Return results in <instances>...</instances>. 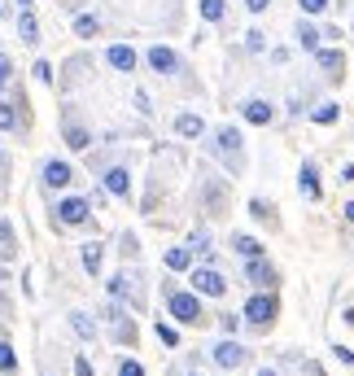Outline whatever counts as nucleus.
Returning <instances> with one entry per match:
<instances>
[{"instance_id":"nucleus-1","label":"nucleus","mask_w":354,"mask_h":376,"mask_svg":"<svg viewBox=\"0 0 354 376\" xmlns=\"http://www.w3.org/2000/svg\"><path fill=\"white\" fill-rule=\"evenodd\" d=\"M162 297H166V307H171V319H180V324H206V307H201V297L193 289H175V280H162Z\"/></svg>"},{"instance_id":"nucleus-2","label":"nucleus","mask_w":354,"mask_h":376,"mask_svg":"<svg viewBox=\"0 0 354 376\" xmlns=\"http://www.w3.org/2000/svg\"><path fill=\"white\" fill-rule=\"evenodd\" d=\"M210 154L223 158V166L232 171V175L245 171V140H241L236 127H219V132H215V144H210Z\"/></svg>"},{"instance_id":"nucleus-3","label":"nucleus","mask_w":354,"mask_h":376,"mask_svg":"<svg viewBox=\"0 0 354 376\" xmlns=\"http://www.w3.org/2000/svg\"><path fill=\"white\" fill-rule=\"evenodd\" d=\"M275 315H280V297H275V293L267 289V293H254V297L245 302V315H241V324H249V329L267 333L271 324H275Z\"/></svg>"},{"instance_id":"nucleus-4","label":"nucleus","mask_w":354,"mask_h":376,"mask_svg":"<svg viewBox=\"0 0 354 376\" xmlns=\"http://www.w3.org/2000/svg\"><path fill=\"white\" fill-rule=\"evenodd\" d=\"M210 363H215L219 372H241V368L249 363V350H245L241 341H232V337H223V341L210 346Z\"/></svg>"},{"instance_id":"nucleus-5","label":"nucleus","mask_w":354,"mask_h":376,"mask_svg":"<svg viewBox=\"0 0 354 376\" xmlns=\"http://www.w3.org/2000/svg\"><path fill=\"white\" fill-rule=\"evenodd\" d=\"M193 275H188V285H193V293L197 297H223L227 293V280H223V271H215V267H188Z\"/></svg>"},{"instance_id":"nucleus-6","label":"nucleus","mask_w":354,"mask_h":376,"mask_svg":"<svg viewBox=\"0 0 354 376\" xmlns=\"http://www.w3.org/2000/svg\"><path fill=\"white\" fill-rule=\"evenodd\" d=\"M197 197H201V206H206V215H223L227 210V184L215 180V175H201L197 180Z\"/></svg>"},{"instance_id":"nucleus-7","label":"nucleus","mask_w":354,"mask_h":376,"mask_svg":"<svg viewBox=\"0 0 354 376\" xmlns=\"http://www.w3.org/2000/svg\"><path fill=\"white\" fill-rule=\"evenodd\" d=\"M245 280L254 285V289H275V285H280V271L258 254V258H245Z\"/></svg>"},{"instance_id":"nucleus-8","label":"nucleus","mask_w":354,"mask_h":376,"mask_svg":"<svg viewBox=\"0 0 354 376\" xmlns=\"http://www.w3.org/2000/svg\"><path fill=\"white\" fill-rule=\"evenodd\" d=\"M315 66L324 70L328 84H341L346 79V53H341V48H315Z\"/></svg>"},{"instance_id":"nucleus-9","label":"nucleus","mask_w":354,"mask_h":376,"mask_svg":"<svg viewBox=\"0 0 354 376\" xmlns=\"http://www.w3.org/2000/svg\"><path fill=\"white\" fill-rule=\"evenodd\" d=\"M53 215H57L62 228H79V223H88V215H92V202H84V197H66Z\"/></svg>"},{"instance_id":"nucleus-10","label":"nucleus","mask_w":354,"mask_h":376,"mask_svg":"<svg viewBox=\"0 0 354 376\" xmlns=\"http://www.w3.org/2000/svg\"><path fill=\"white\" fill-rule=\"evenodd\" d=\"M40 180H44V188H66V184L74 180V166H70V162H57V158H48V162L40 166Z\"/></svg>"},{"instance_id":"nucleus-11","label":"nucleus","mask_w":354,"mask_h":376,"mask_svg":"<svg viewBox=\"0 0 354 376\" xmlns=\"http://www.w3.org/2000/svg\"><path fill=\"white\" fill-rule=\"evenodd\" d=\"M241 118H245V123H254V127H267V123L275 118V106L263 101V96H249V101L241 106Z\"/></svg>"},{"instance_id":"nucleus-12","label":"nucleus","mask_w":354,"mask_h":376,"mask_svg":"<svg viewBox=\"0 0 354 376\" xmlns=\"http://www.w3.org/2000/svg\"><path fill=\"white\" fill-rule=\"evenodd\" d=\"M144 62H149V70H158V74H175V70H180V57H175L166 44H154L144 53Z\"/></svg>"},{"instance_id":"nucleus-13","label":"nucleus","mask_w":354,"mask_h":376,"mask_svg":"<svg viewBox=\"0 0 354 376\" xmlns=\"http://www.w3.org/2000/svg\"><path fill=\"white\" fill-rule=\"evenodd\" d=\"M105 62H110L118 74H132V70H136V48H132V44H110V48H105Z\"/></svg>"},{"instance_id":"nucleus-14","label":"nucleus","mask_w":354,"mask_h":376,"mask_svg":"<svg viewBox=\"0 0 354 376\" xmlns=\"http://www.w3.org/2000/svg\"><path fill=\"white\" fill-rule=\"evenodd\" d=\"M105 193L110 197H127L132 193V171L127 166H110L105 171Z\"/></svg>"},{"instance_id":"nucleus-15","label":"nucleus","mask_w":354,"mask_h":376,"mask_svg":"<svg viewBox=\"0 0 354 376\" xmlns=\"http://www.w3.org/2000/svg\"><path fill=\"white\" fill-rule=\"evenodd\" d=\"M297 188H302V197H307V202H319V171H315V162H302Z\"/></svg>"},{"instance_id":"nucleus-16","label":"nucleus","mask_w":354,"mask_h":376,"mask_svg":"<svg viewBox=\"0 0 354 376\" xmlns=\"http://www.w3.org/2000/svg\"><path fill=\"white\" fill-rule=\"evenodd\" d=\"M175 132H180L184 140H197V136H206V118L201 114H180L175 118Z\"/></svg>"},{"instance_id":"nucleus-17","label":"nucleus","mask_w":354,"mask_h":376,"mask_svg":"<svg viewBox=\"0 0 354 376\" xmlns=\"http://www.w3.org/2000/svg\"><path fill=\"white\" fill-rule=\"evenodd\" d=\"M79 258H84V271H88V275H96V271H101V258H105V245H101V241L79 245Z\"/></svg>"},{"instance_id":"nucleus-18","label":"nucleus","mask_w":354,"mask_h":376,"mask_svg":"<svg viewBox=\"0 0 354 376\" xmlns=\"http://www.w3.org/2000/svg\"><path fill=\"white\" fill-rule=\"evenodd\" d=\"M293 40H297V48H307V53H315V48H319V31L311 27L307 18H297V27H293Z\"/></svg>"},{"instance_id":"nucleus-19","label":"nucleus","mask_w":354,"mask_h":376,"mask_svg":"<svg viewBox=\"0 0 354 376\" xmlns=\"http://www.w3.org/2000/svg\"><path fill=\"white\" fill-rule=\"evenodd\" d=\"M18 40L22 44H40V22H35L31 9H22V18H18Z\"/></svg>"},{"instance_id":"nucleus-20","label":"nucleus","mask_w":354,"mask_h":376,"mask_svg":"<svg viewBox=\"0 0 354 376\" xmlns=\"http://www.w3.org/2000/svg\"><path fill=\"white\" fill-rule=\"evenodd\" d=\"M193 263H197V254H193L188 245H175V249H166V267H171V271H188Z\"/></svg>"},{"instance_id":"nucleus-21","label":"nucleus","mask_w":354,"mask_h":376,"mask_svg":"<svg viewBox=\"0 0 354 376\" xmlns=\"http://www.w3.org/2000/svg\"><path fill=\"white\" fill-rule=\"evenodd\" d=\"M66 144H70V149H79V154H84V149H92V132L66 118Z\"/></svg>"},{"instance_id":"nucleus-22","label":"nucleus","mask_w":354,"mask_h":376,"mask_svg":"<svg viewBox=\"0 0 354 376\" xmlns=\"http://www.w3.org/2000/svg\"><path fill=\"white\" fill-rule=\"evenodd\" d=\"M337 118H341V106L337 101H319L311 110V123H319V127H328V123H337Z\"/></svg>"},{"instance_id":"nucleus-23","label":"nucleus","mask_w":354,"mask_h":376,"mask_svg":"<svg viewBox=\"0 0 354 376\" xmlns=\"http://www.w3.org/2000/svg\"><path fill=\"white\" fill-rule=\"evenodd\" d=\"M232 249H236L241 258H258V254H267V249H263L254 237H245V232H236V237H232Z\"/></svg>"},{"instance_id":"nucleus-24","label":"nucleus","mask_w":354,"mask_h":376,"mask_svg":"<svg viewBox=\"0 0 354 376\" xmlns=\"http://www.w3.org/2000/svg\"><path fill=\"white\" fill-rule=\"evenodd\" d=\"M70 329L79 333L84 341H92V337H96V324H92V315H84V311H74V315H70Z\"/></svg>"},{"instance_id":"nucleus-25","label":"nucleus","mask_w":354,"mask_h":376,"mask_svg":"<svg viewBox=\"0 0 354 376\" xmlns=\"http://www.w3.org/2000/svg\"><path fill=\"white\" fill-rule=\"evenodd\" d=\"M101 31V22L92 18V13H79V18H74V35H79V40H92Z\"/></svg>"},{"instance_id":"nucleus-26","label":"nucleus","mask_w":354,"mask_h":376,"mask_svg":"<svg viewBox=\"0 0 354 376\" xmlns=\"http://www.w3.org/2000/svg\"><path fill=\"white\" fill-rule=\"evenodd\" d=\"M223 13H227L223 0H201V18L206 22H223Z\"/></svg>"},{"instance_id":"nucleus-27","label":"nucleus","mask_w":354,"mask_h":376,"mask_svg":"<svg viewBox=\"0 0 354 376\" xmlns=\"http://www.w3.org/2000/svg\"><path fill=\"white\" fill-rule=\"evenodd\" d=\"M154 333H158V341H162V346H180V333H175L171 324H162V319L154 324Z\"/></svg>"},{"instance_id":"nucleus-28","label":"nucleus","mask_w":354,"mask_h":376,"mask_svg":"<svg viewBox=\"0 0 354 376\" xmlns=\"http://www.w3.org/2000/svg\"><path fill=\"white\" fill-rule=\"evenodd\" d=\"M18 127V114H13V106L9 101H0V132H13Z\"/></svg>"},{"instance_id":"nucleus-29","label":"nucleus","mask_w":354,"mask_h":376,"mask_svg":"<svg viewBox=\"0 0 354 376\" xmlns=\"http://www.w3.org/2000/svg\"><path fill=\"white\" fill-rule=\"evenodd\" d=\"M188 249H197V254H215V249H210V232H206V228H201V232H193Z\"/></svg>"},{"instance_id":"nucleus-30","label":"nucleus","mask_w":354,"mask_h":376,"mask_svg":"<svg viewBox=\"0 0 354 376\" xmlns=\"http://www.w3.org/2000/svg\"><path fill=\"white\" fill-rule=\"evenodd\" d=\"M13 368H18L13 346H9V341H0V372H13Z\"/></svg>"},{"instance_id":"nucleus-31","label":"nucleus","mask_w":354,"mask_h":376,"mask_svg":"<svg viewBox=\"0 0 354 376\" xmlns=\"http://www.w3.org/2000/svg\"><path fill=\"white\" fill-rule=\"evenodd\" d=\"M127 293H132V280H127V271H122L110 280V297H127Z\"/></svg>"},{"instance_id":"nucleus-32","label":"nucleus","mask_w":354,"mask_h":376,"mask_svg":"<svg viewBox=\"0 0 354 376\" xmlns=\"http://www.w3.org/2000/svg\"><path fill=\"white\" fill-rule=\"evenodd\" d=\"M0 254H13V228H9V219H0Z\"/></svg>"},{"instance_id":"nucleus-33","label":"nucleus","mask_w":354,"mask_h":376,"mask_svg":"<svg viewBox=\"0 0 354 376\" xmlns=\"http://www.w3.org/2000/svg\"><path fill=\"white\" fill-rule=\"evenodd\" d=\"M219 329H223V337H236L241 333V315H219Z\"/></svg>"},{"instance_id":"nucleus-34","label":"nucleus","mask_w":354,"mask_h":376,"mask_svg":"<svg viewBox=\"0 0 354 376\" xmlns=\"http://www.w3.org/2000/svg\"><path fill=\"white\" fill-rule=\"evenodd\" d=\"M249 215H254V219H258V223H267V219H271V215H275V210H271V206H267V202H258V197H254V202H249Z\"/></svg>"},{"instance_id":"nucleus-35","label":"nucleus","mask_w":354,"mask_h":376,"mask_svg":"<svg viewBox=\"0 0 354 376\" xmlns=\"http://www.w3.org/2000/svg\"><path fill=\"white\" fill-rule=\"evenodd\" d=\"M245 48H249V53H263V48H267V35H263V31H249V35H245Z\"/></svg>"},{"instance_id":"nucleus-36","label":"nucleus","mask_w":354,"mask_h":376,"mask_svg":"<svg viewBox=\"0 0 354 376\" xmlns=\"http://www.w3.org/2000/svg\"><path fill=\"white\" fill-rule=\"evenodd\" d=\"M9 79H13V62H9L5 53H0V92L9 88Z\"/></svg>"},{"instance_id":"nucleus-37","label":"nucleus","mask_w":354,"mask_h":376,"mask_svg":"<svg viewBox=\"0 0 354 376\" xmlns=\"http://www.w3.org/2000/svg\"><path fill=\"white\" fill-rule=\"evenodd\" d=\"M297 5H302V13H328V9H333L328 0H297Z\"/></svg>"},{"instance_id":"nucleus-38","label":"nucleus","mask_w":354,"mask_h":376,"mask_svg":"<svg viewBox=\"0 0 354 376\" xmlns=\"http://www.w3.org/2000/svg\"><path fill=\"white\" fill-rule=\"evenodd\" d=\"M118 376H144V368H140L136 359H122V363H118Z\"/></svg>"},{"instance_id":"nucleus-39","label":"nucleus","mask_w":354,"mask_h":376,"mask_svg":"<svg viewBox=\"0 0 354 376\" xmlns=\"http://www.w3.org/2000/svg\"><path fill=\"white\" fill-rule=\"evenodd\" d=\"M35 79H40V84H53V66H48V62H35Z\"/></svg>"},{"instance_id":"nucleus-40","label":"nucleus","mask_w":354,"mask_h":376,"mask_svg":"<svg viewBox=\"0 0 354 376\" xmlns=\"http://www.w3.org/2000/svg\"><path fill=\"white\" fill-rule=\"evenodd\" d=\"M74 376H96V372H92V363H88L84 355H74Z\"/></svg>"},{"instance_id":"nucleus-41","label":"nucleus","mask_w":354,"mask_h":376,"mask_svg":"<svg viewBox=\"0 0 354 376\" xmlns=\"http://www.w3.org/2000/svg\"><path fill=\"white\" fill-rule=\"evenodd\" d=\"M333 355H337L341 363H350V368H354V350H350V346H337V350H333Z\"/></svg>"},{"instance_id":"nucleus-42","label":"nucleus","mask_w":354,"mask_h":376,"mask_svg":"<svg viewBox=\"0 0 354 376\" xmlns=\"http://www.w3.org/2000/svg\"><path fill=\"white\" fill-rule=\"evenodd\" d=\"M267 5H271V0H245V9H249V13H263Z\"/></svg>"},{"instance_id":"nucleus-43","label":"nucleus","mask_w":354,"mask_h":376,"mask_svg":"<svg viewBox=\"0 0 354 376\" xmlns=\"http://www.w3.org/2000/svg\"><path fill=\"white\" fill-rule=\"evenodd\" d=\"M341 215H346V223H354V202H350V206H346Z\"/></svg>"},{"instance_id":"nucleus-44","label":"nucleus","mask_w":354,"mask_h":376,"mask_svg":"<svg viewBox=\"0 0 354 376\" xmlns=\"http://www.w3.org/2000/svg\"><path fill=\"white\" fill-rule=\"evenodd\" d=\"M346 324H350V329H354V307H350V311H346Z\"/></svg>"},{"instance_id":"nucleus-45","label":"nucleus","mask_w":354,"mask_h":376,"mask_svg":"<svg viewBox=\"0 0 354 376\" xmlns=\"http://www.w3.org/2000/svg\"><path fill=\"white\" fill-rule=\"evenodd\" d=\"M258 376H275V368H263V372H258Z\"/></svg>"},{"instance_id":"nucleus-46","label":"nucleus","mask_w":354,"mask_h":376,"mask_svg":"<svg viewBox=\"0 0 354 376\" xmlns=\"http://www.w3.org/2000/svg\"><path fill=\"white\" fill-rule=\"evenodd\" d=\"M18 5H22V9H31V0H18Z\"/></svg>"},{"instance_id":"nucleus-47","label":"nucleus","mask_w":354,"mask_h":376,"mask_svg":"<svg viewBox=\"0 0 354 376\" xmlns=\"http://www.w3.org/2000/svg\"><path fill=\"white\" fill-rule=\"evenodd\" d=\"M188 376H201V372H188Z\"/></svg>"}]
</instances>
